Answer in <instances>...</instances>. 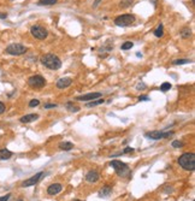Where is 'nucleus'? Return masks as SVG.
<instances>
[{"instance_id":"nucleus-7","label":"nucleus","mask_w":195,"mask_h":201,"mask_svg":"<svg viewBox=\"0 0 195 201\" xmlns=\"http://www.w3.org/2000/svg\"><path fill=\"white\" fill-rule=\"evenodd\" d=\"M28 84L34 89H40L46 86V80L40 75H34L28 78Z\"/></svg>"},{"instance_id":"nucleus-30","label":"nucleus","mask_w":195,"mask_h":201,"mask_svg":"<svg viewBox=\"0 0 195 201\" xmlns=\"http://www.w3.org/2000/svg\"><path fill=\"white\" fill-rule=\"evenodd\" d=\"M134 152V148H131V147H127L125 149H124L123 152H122V154H127V153H133Z\"/></svg>"},{"instance_id":"nucleus-1","label":"nucleus","mask_w":195,"mask_h":201,"mask_svg":"<svg viewBox=\"0 0 195 201\" xmlns=\"http://www.w3.org/2000/svg\"><path fill=\"white\" fill-rule=\"evenodd\" d=\"M41 64L49 70H58L62 66V60L53 53H47L41 57Z\"/></svg>"},{"instance_id":"nucleus-13","label":"nucleus","mask_w":195,"mask_h":201,"mask_svg":"<svg viewBox=\"0 0 195 201\" xmlns=\"http://www.w3.org/2000/svg\"><path fill=\"white\" fill-rule=\"evenodd\" d=\"M101 98V93H91V94H86V95H81L77 97L76 100H82V101H91L94 99H99Z\"/></svg>"},{"instance_id":"nucleus-27","label":"nucleus","mask_w":195,"mask_h":201,"mask_svg":"<svg viewBox=\"0 0 195 201\" xmlns=\"http://www.w3.org/2000/svg\"><path fill=\"white\" fill-rule=\"evenodd\" d=\"M171 146H172V147H173V148H180V147H183V142H181V141H177V140H175V141H172Z\"/></svg>"},{"instance_id":"nucleus-8","label":"nucleus","mask_w":195,"mask_h":201,"mask_svg":"<svg viewBox=\"0 0 195 201\" xmlns=\"http://www.w3.org/2000/svg\"><path fill=\"white\" fill-rule=\"evenodd\" d=\"M173 133L172 131H167V133H164L163 130H154V131H149V133H146L145 136L151 139V140H162V139H167L170 136H172Z\"/></svg>"},{"instance_id":"nucleus-10","label":"nucleus","mask_w":195,"mask_h":201,"mask_svg":"<svg viewBox=\"0 0 195 201\" xmlns=\"http://www.w3.org/2000/svg\"><path fill=\"white\" fill-rule=\"evenodd\" d=\"M99 179H100V173L96 170H92L86 175V181L89 182V183H96Z\"/></svg>"},{"instance_id":"nucleus-9","label":"nucleus","mask_w":195,"mask_h":201,"mask_svg":"<svg viewBox=\"0 0 195 201\" xmlns=\"http://www.w3.org/2000/svg\"><path fill=\"white\" fill-rule=\"evenodd\" d=\"M43 172H38L36 175H34V176H31L30 178H28V179H25L23 183H22V187H24V188H27V187H31V186H35L38 183V182L43 177Z\"/></svg>"},{"instance_id":"nucleus-5","label":"nucleus","mask_w":195,"mask_h":201,"mask_svg":"<svg viewBox=\"0 0 195 201\" xmlns=\"http://www.w3.org/2000/svg\"><path fill=\"white\" fill-rule=\"evenodd\" d=\"M134 22H135V16L131 13H125V15L118 16L115 20V24L118 27H129Z\"/></svg>"},{"instance_id":"nucleus-19","label":"nucleus","mask_w":195,"mask_h":201,"mask_svg":"<svg viewBox=\"0 0 195 201\" xmlns=\"http://www.w3.org/2000/svg\"><path fill=\"white\" fill-rule=\"evenodd\" d=\"M54 4H57V0H40L38 3V5H40V6H51Z\"/></svg>"},{"instance_id":"nucleus-25","label":"nucleus","mask_w":195,"mask_h":201,"mask_svg":"<svg viewBox=\"0 0 195 201\" xmlns=\"http://www.w3.org/2000/svg\"><path fill=\"white\" fill-rule=\"evenodd\" d=\"M170 89H171V83L170 82H164L162 84V87H160L162 92H167V90H170Z\"/></svg>"},{"instance_id":"nucleus-35","label":"nucleus","mask_w":195,"mask_h":201,"mask_svg":"<svg viewBox=\"0 0 195 201\" xmlns=\"http://www.w3.org/2000/svg\"><path fill=\"white\" fill-rule=\"evenodd\" d=\"M6 17H7V15H6V13H0V18H1V20H5Z\"/></svg>"},{"instance_id":"nucleus-23","label":"nucleus","mask_w":195,"mask_h":201,"mask_svg":"<svg viewBox=\"0 0 195 201\" xmlns=\"http://www.w3.org/2000/svg\"><path fill=\"white\" fill-rule=\"evenodd\" d=\"M133 3H134V0H122L120 4H119V6H120L122 9H125V7H129Z\"/></svg>"},{"instance_id":"nucleus-17","label":"nucleus","mask_w":195,"mask_h":201,"mask_svg":"<svg viewBox=\"0 0 195 201\" xmlns=\"http://www.w3.org/2000/svg\"><path fill=\"white\" fill-rule=\"evenodd\" d=\"M11 157H12V152L11 151H9L6 148L0 149V160H9Z\"/></svg>"},{"instance_id":"nucleus-24","label":"nucleus","mask_w":195,"mask_h":201,"mask_svg":"<svg viewBox=\"0 0 195 201\" xmlns=\"http://www.w3.org/2000/svg\"><path fill=\"white\" fill-rule=\"evenodd\" d=\"M133 46H134V44H133L131 41H127V42H124V44L120 46V48H122L123 51H128V49L133 48Z\"/></svg>"},{"instance_id":"nucleus-4","label":"nucleus","mask_w":195,"mask_h":201,"mask_svg":"<svg viewBox=\"0 0 195 201\" xmlns=\"http://www.w3.org/2000/svg\"><path fill=\"white\" fill-rule=\"evenodd\" d=\"M28 51V48L25 46H23L22 44H11L6 47L5 53L10 54V56H22Z\"/></svg>"},{"instance_id":"nucleus-22","label":"nucleus","mask_w":195,"mask_h":201,"mask_svg":"<svg viewBox=\"0 0 195 201\" xmlns=\"http://www.w3.org/2000/svg\"><path fill=\"white\" fill-rule=\"evenodd\" d=\"M101 104H104V99H98V100H95V101H92V102H88L86 106L87 107H94V106H98V105H101Z\"/></svg>"},{"instance_id":"nucleus-12","label":"nucleus","mask_w":195,"mask_h":201,"mask_svg":"<svg viewBox=\"0 0 195 201\" xmlns=\"http://www.w3.org/2000/svg\"><path fill=\"white\" fill-rule=\"evenodd\" d=\"M71 83H72V80L70 78V77H63V78H59V80L57 81L56 86H57V88H59V89H65V88H67V87L71 86Z\"/></svg>"},{"instance_id":"nucleus-3","label":"nucleus","mask_w":195,"mask_h":201,"mask_svg":"<svg viewBox=\"0 0 195 201\" xmlns=\"http://www.w3.org/2000/svg\"><path fill=\"white\" fill-rule=\"evenodd\" d=\"M110 165L115 169L116 173L120 177H129L130 176V169L127 164L122 163L120 160H112L110 163Z\"/></svg>"},{"instance_id":"nucleus-21","label":"nucleus","mask_w":195,"mask_h":201,"mask_svg":"<svg viewBox=\"0 0 195 201\" xmlns=\"http://www.w3.org/2000/svg\"><path fill=\"white\" fill-rule=\"evenodd\" d=\"M190 35H191V30L189 29V28H183L182 30H181V36L183 39H188V38H190Z\"/></svg>"},{"instance_id":"nucleus-36","label":"nucleus","mask_w":195,"mask_h":201,"mask_svg":"<svg viewBox=\"0 0 195 201\" xmlns=\"http://www.w3.org/2000/svg\"><path fill=\"white\" fill-rule=\"evenodd\" d=\"M136 56H137V57H138V58H140V57H142V54H141V53H140V52H137V53H136Z\"/></svg>"},{"instance_id":"nucleus-28","label":"nucleus","mask_w":195,"mask_h":201,"mask_svg":"<svg viewBox=\"0 0 195 201\" xmlns=\"http://www.w3.org/2000/svg\"><path fill=\"white\" fill-rule=\"evenodd\" d=\"M40 105V101L38 100V99H33V100H30V102H29V106L30 107H36V106H39Z\"/></svg>"},{"instance_id":"nucleus-6","label":"nucleus","mask_w":195,"mask_h":201,"mask_svg":"<svg viewBox=\"0 0 195 201\" xmlns=\"http://www.w3.org/2000/svg\"><path fill=\"white\" fill-rule=\"evenodd\" d=\"M30 34L38 40H45L47 38V35H48V31H47V29L45 27L35 24V25H33L30 28Z\"/></svg>"},{"instance_id":"nucleus-15","label":"nucleus","mask_w":195,"mask_h":201,"mask_svg":"<svg viewBox=\"0 0 195 201\" xmlns=\"http://www.w3.org/2000/svg\"><path fill=\"white\" fill-rule=\"evenodd\" d=\"M58 147H59V149H62V151L69 152V151H71V149L74 148V143L69 142V141H64V142H60V143L58 144Z\"/></svg>"},{"instance_id":"nucleus-31","label":"nucleus","mask_w":195,"mask_h":201,"mask_svg":"<svg viewBox=\"0 0 195 201\" xmlns=\"http://www.w3.org/2000/svg\"><path fill=\"white\" fill-rule=\"evenodd\" d=\"M138 100H140V101H144V100H145V101H149L151 99H149V97H146V95H141V97H138Z\"/></svg>"},{"instance_id":"nucleus-38","label":"nucleus","mask_w":195,"mask_h":201,"mask_svg":"<svg viewBox=\"0 0 195 201\" xmlns=\"http://www.w3.org/2000/svg\"><path fill=\"white\" fill-rule=\"evenodd\" d=\"M18 201H23V200H21V199H20V200H18Z\"/></svg>"},{"instance_id":"nucleus-2","label":"nucleus","mask_w":195,"mask_h":201,"mask_svg":"<svg viewBox=\"0 0 195 201\" xmlns=\"http://www.w3.org/2000/svg\"><path fill=\"white\" fill-rule=\"evenodd\" d=\"M180 166L186 171H194L195 170V155L194 153H183L178 158Z\"/></svg>"},{"instance_id":"nucleus-29","label":"nucleus","mask_w":195,"mask_h":201,"mask_svg":"<svg viewBox=\"0 0 195 201\" xmlns=\"http://www.w3.org/2000/svg\"><path fill=\"white\" fill-rule=\"evenodd\" d=\"M5 110H6V106H5V104L0 101V115H3V113L5 112Z\"/></svg>"},{"instance_id":"nucleus-26","label":"nucleus","mask_w":195,"mask_h":201,"mask_svg":"<svg viewBox=\"0 0 195 201\" xmlns=\"http://www.w3.org/2000/svg\"><path fill=\"white\" fill-rule=\"evenodd\" d=\"M187 63H190V60H188V59H177V60L172 62V64H175V65H183V64H187Z\"/></svg>"},{"instance_id":"nucleus-18","label":"nucleus","mask_w":195,"mask_h":201,"mask_svg":"<svg viewBox=\"0 0 195 201\" xmlns=\"http://www.w3.org/2000/svg\"><path fill=\"white\" fill-rule=\"evenodd\" d=\"M66 108H67V111H70V112H78L80 111V106L75 105L72 101H70V102L66 104Z\"/></svg>"},{"instance_id":"nucleus-32","label":"nucleus","mask_w":195,"mask_h":201,"mask_svg":"<svg viewBox=\"0 0 195 201\" xmlns=\"http://www.w3.org/2000/svg\"><path fill=\"white\" fill-rule=\"evenodd\" d=\"M10 196H11V194H6L4 196H0V201H7L10 199Z\"/></svg>"},{"instance_id":"nucleus-33","label":"nucleus","mask_w":195,"mask_h":201,"mask_svg":"<svg viewBox=\"0 0 195 201\" xmlns=\"http://www.w3.org/2000/svg\"><path fill=\"white\" fill-rule=\"evenodd\" d=\"M57 107V104H46L45 105V108H56Z\"/></svg>"},{"instance_id":"nucleus-11","label":"nucleus","mask_w":195,"mask_h":201,"mask_svg":"<svg viewBox=\"0 0 195 201\" xmlns=\"http://www.w3.org/2000/svg\"><path fill=\"white\" fill-rule=\"evenodd\" d=\"M63 190V186L60 183H53L51 186H48L47 188V194L48 195H57Z\"/></svg>"},{"instance_id":"nucleus-20","label":"nucleus","mask_w":195,"mask_h":201,"mask_svg":"<svg viewBox=\"0 0 195 201\" xmlns=\"http://www.w3.org/2000/svg\"><path fill=\"white\" fill-rule=\"evenodd\" d=\"M154 35L157 36V38H162V36L164 35V27H163V24L158 25V28L154 30Z\"/></svg>"},{"instance_id":"nucleus-16","label":"nucleus","mask_w":195,"mask_h":201,"mask_svg":"<svg viewBox=\"0 0 195 201\" xmlns=\"http://www.w3.org/2000/svg\"><path fill=\"white\" fill-rule=\"evenodd\" d=\"M111 193H112V187H111V186H105V187H102V189L99 192V196H100V197H107Z\"/></svg>"},{"instance_id":"nucleus-14","label":"nucleus","mask_w":195,"mask_h":201,"mask_svg":"<svg viewBox=\"0 0 195 201\" xmlns=\"http://www.w3.org/2000/svg\"><path fill=\"white\" fill-rule=\"evenodd\" d=\"M39 118V115L36 113H31V115H25L23 117H21V123H31L34 120H36Z\"/></svg>"},{"instance_id":"nucleus-34","label":"nucleus","mask_w":195,"mask_h":201,"mask_svg":"<svg viewBox=\"0 0 195 201\" xmlns=\"http://www.w3.org/2000/svg\"><path fill=\"white\" fill-rule=\"evenodd\" d=\"M100 3H101V0H95V1H94V5H93V6H94V7H98V5H99Z\"/></svg>"},{"instance_id":"nucleus-37","label":"nucleus","mask_w":195,"mask_h":201,"mask_svg":"<svg viewBox=\"0 0 195 201\" xmlns=\"http://www.w3.org/2000/svg\"><path fill=\"white\" fill-rule=\"evenodd\" d=\"M74 201H81V200H74Z\"/></svg>"}]
</instances>
